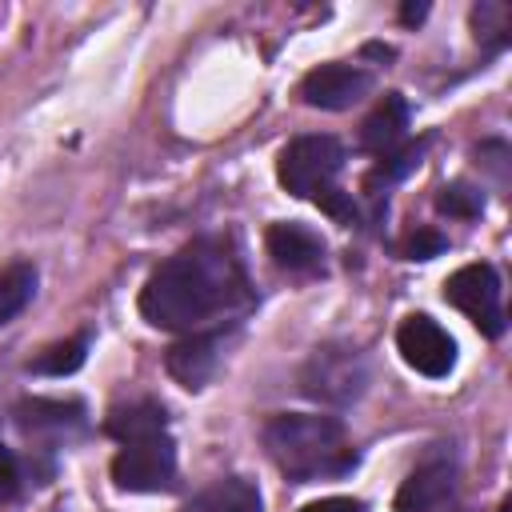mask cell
<instances>
[{
    "instance_id": "cell-1",
    "label": "cell",
    "mask_w": 512,
    "mask_h": 512,
    "mask_svg": "<svg viewBox=\"0 0 512 512\" xmlns=\"http://www.w3.org/2000/svg\"><path fill=\"white\" fill-rule=\"evenodd\" d=\"M252 304L248 268L228 236H200L168 256L140 288V316L164 332H212Z\"/></svg>"
},
{
    "instance_id": "cell-2",
    "label": "cell",
    "mask_w": 512,
    "mask_h": 512,
    "mask_svg": "<svg viewBox=\"0 0 512 512\" xmlns=\"http://www.w3.org/2000/svg\"><path fill=\"white\" fill-rule=\"evenodd\" d=\"M104 432L120 440L112 456V480L120 492H168L176 488V440L168 432V412L156 400L116 404Z\"/></svg>"
},
{
    "instance_id": "cell-3",
    "label": "cell",
    "mask_w": 512,
    "mask_h": 512,
    "mask_svg": "<svg viewBox=\"0 0 512 512\" xmlns=\"http://www.w3.org/2000/svg\"><path fill=\"white\" fill-rule=\"evenodd\" d=\"M260 440H264L268 460L292 484L348 476L360 460L344 424L336 416H320V412H280L264 424Z\"/></svg>"
},
{
    "instance_id": "cell-4",
    "label": "cell",
    "mask_w": 512,
    "mask_h": 512,
    "mask_svg": "<svg viewBox=\"0 0 512 512\" xmlns=\"http://www.w3.org/2000/svg\"><path fill=\"white\" fill-rule=\"evenodd\" d=\"M364 388H368V364L364 352L352 344H320L300 368V392L332 408L356 404Z\"/></svg>"
},
{
    "instance_id": "cell-5",
    "label": "cell",
    "mask_w": 512,
    "mask_h": 512,
    "mask_svg": "<svg viewBox=\"0 0 512 512\" xmlns=\"http://www.w3.org/2000/svg\"><path fill=\"white\" fill-rule=\"evenodd\" d=\"M340 168H344V144L336 136L312 132V136H296L280 152L276 180L284 184V192H292L300 200H316L328 188H336Z\"/></svg>"
},
{
    "instance_id": "cell-6",
    "label": "cell",
    "mask_w": 512,
    "mask_h": 512,
    "mask_svg": "<svg viewBox=\"0 0 512 512\" xmlns=\"http://www.w3.org/2000/svg\"><path fill=\"white\" fill-rule=\"evenodd\" d=\"M444 300L452 308H460L484 336H504L508 320H504V300H500V276L492 264H464L444 280Z\"/></svg>"
},
{
    "instance_id": "cell-7",
    "label": "cell",
    "mask_w": 512,
    "mask_h": 512,
    "mask_svg": "<svg viewBox=\"0 0 512 512\" xmlns=\"http://www.w3.org/2000/svg\"><path fill=\"white\" fill-rule=\"evenodd\" d=\"M396 348H400L404 364L428 380H444L456 368V340L424 312L404 316V324L396 328Z\"/></svg>"
},
{
    "instance_id": "cell-8",
    "label": "cell",
    "mask_w": 512,
    "mask_h": 512,
    "mask_svg": "<svg viewBox=\"0 0 512 512\" xmlns=\"http://www.w3.org/2000/svg\"><path fill=\"white\" fill-rule=\"evenodd\" d=\"M456 488V452L448 444H436L400 484L396 512H436Z\"/></svg>"
},
{
    "instance_id": "cell-9",
    "label": "cell",
    "mask_w": 512,
    "mask_h": 512,
    "mask_svg": "<svg viewBox=\"0 0 512 512\" xmlns=\"http://www.w3.org/2000/svg\"><path fill=\"white\" fill-rule=\"evenodd\" d=\"M300 100L308 108H324V112H344L352 104H360L372 92V72H364L360 64H320L300 80Z\"/></svg>"
},
{
    "instance_id": "cell-10",
    "label": "cell",
    "mask_w": 512,
    "mask_h": 512,
    "mask_svg": "<svg viewBox=\"0 0 512 512\" xmlns=\"http://www.w3.org/2000/svg\"><path fill=\"white\" fill-rule=\"evenodd\" d=\"M264 248L272 256L276 268L284 272H320L324 268V240L320 232H312L308 224H296V220H280L264 232Z\"/></svg>"
},
{
    "instance_id": "cell-11",
    "label": "cell",
    "mask_w": 512,
    "mask_h": 512,
    "mask_svg": "<svg viewBox=\"0 0 512 512\" xmlns=\"http://www.w3.org/2000/svg\"><path fill=\"white\" fill-rule=\"evenodd\" d=\"M164 368L176 384H184L192 392L204 388L220 368V332H192V336L176 340L164 356Z\"/></svg>"
},
{
    "instance_id": "cell-12",
    "label": "cell",
    "mask_w": 512,
    "mask_h": 512,
    "mask_svg": "<svg viewBox=\"0 0 512 512\" xmlns=\"http://www.w3.org/2000/svg\"><path fill=\"white\" fill-rule=\"evenodd\" d=\"M16 424L28 436H44V440H72L84 428V404L80 400H44L32 396L16 408Z\"/></svg>"
},
{
    "instance_id": "cell-13",
    "label": "cell",
    "mask_w": 512,
    "mask_h": 512,
    "mask_svg": "<svg viewBox=\"0 0 512 512\" xmlns=\"http://www.w3.org/2000/svg\"><path fill=\"white\" fill-rule=\"evenodd\" d=\"M408 132V100L400 92H388L360 124V148L364 152H376V156H388L400 148Z\"/></svg>"
},
{
    "instance_id": "cell-14",
    "label": "cell",
    "mask_w": 512,
    "mask_h": 512,
    "mask_svg": "<svg viewBox=\"0 0 512 512\" xmlns=\"http://www.w3.org/2000/svg\"><path fill=\"white\" fill-rule=\"evenodd\" d=\"M180 512H264V500L248 476H220L200 488Z\"/></svg>"
},
{
    "instance_id": "cell-15",
    "label": "cell",
    "mask_w": 512,
    "mask_h": 512,
    "mask_svg": "<svg viewBox=\"0 0 512 512\" xmlns=\"http://www.w3.org/2000/svg\"><path fill=\"white\" fill-rule=\"evenodd\" d=\"M424 148H428V140H420V144H404V148H396V152L380 156V164L368 172L364 192H368V200L376 204V216H380V208H384V200H388V188H392L396 180H404V176H408V172L420 164Z\"/></svg>"
},
{
    "instance_id": "cell-16",
    "label": "cell",
    "mask_w": 512,
    "mask_h": 512,
    "mask_svg": "<svg viewBox=\"0 0 512 512\" xmlns=\"http://www.w3.org/2000/svg\"><path fill=\"white\" fill-rule=\"evenodd\" d=\"M32 296H36V268L24 264V260L8 264L0 272V328L12 324L32 304Z\"/></svg>"
},
{
    "instance_id": "cell-17",
    "label": "cell",
    "mask_w": 512,
    "mask_h": 512,
    "mask_svg": "<svg viewBox=\"0 0 512 512\" xmlns=\"http://www.w3.org/2000/svg\"><path fill=\"white\" fill-rule=\"evenodd\" d=\"M84 356H88V332L44 348L36 360H28V372H36V376H72L84 364Z\"/></svg>"
},
{
    "instance_id": "cell-18",
    "label": "cell",
    "mask_w": 512,
    "mask_h": 512,
    "mask_svg": "<svg viewBox=\"0 0 512 512\" xmlns=\"http://www.w3.org/2000/svg\"><path fill=\"white\" fill-rule=\"evenodd\" d=\"M472 24H476V36L488 40L492 52L508 44V8L504 4H476L472 8Z\"/></svg>"
},
{
    "instance_id": "cell-19",
    "label": "cell",
    "mask_w": 512,
    "mask_h": 512,
    "mask_svg": "<svg viewBox=\"0 0 512 512\" xmlns=\"http://www.w3.org/2000/svg\"><path fill=\"white\" fill-rule=\"evenodd\" d=\"M436 208H440L444 216H460V220H472V216H480V208H484V196H480L476 188H468V184H448V188H440V196H436Z\"/></svg>"
},
{
    "instance_id": "cell-20",
    "label": "cell",
    "mask_w": 512,
    "mask_h": 512,
    "mask_svg": "<svg viewBox=\"0 0 512 512\" xmlns=\"http://www.w3.org/2000/svg\"><path fill=\"white\" fill-rule=\"evenodd\" d=\"M316 204L336 220V224H356V204H352V192H344V188H328L324 196H316Z\"/></svg>"
},
{
    "instance_id": "cell-21",
    "label": "cell",
    "mask_w": 512,
    "mask_h": 512,
    "mask_svg": "<svg viewBox=\"0 0 512 512\" xmlns=\"http://www.w3.org/2000/svg\"><path fill=\"white\" fill-rule=\"evenodd\" d=\"M448 248V240L440 236V232H432V228H420V232H412L408 236V244H404V256L408 260H432V256H440Z\"/></svg>"
},
{
    "instance_id": "cell-22",
    "label": "cell",
    "mask_w": 512,
    "mask_h": 512,
    "mask_svg": "<svg viewBox=\"0 0 512 512\" xmlns=\"http://www.w3.org/2000/svg\"><path fill=\"white\" fill-rule=\"evenodd\" d=\"M16 492H20V460H16V452L0 440V504L16 500Z\"/></svg>"
},
{
    "instance_id": "cell-23",
    "label": "cell",
    "mask_w": 512,
    "mask_h": 512,
    "mask_svg": "<svg viewBox=\"0 0 512 512\" xmlns=\"http://www.w3.org/2000/svg\"><path fill=\"white\" fill-rule=\"evenodd\" d=\"M300 512H364V500H356V496H324V500L304 504Z\"/></svg>"
},
{
    "instance_id": "cell-24",
    "label": "cell",
    "mask_w": 512,
    "mask_h": 512,
    "mask_svg": "<svg viewBox=\"0 0 512 512\" xmlns=\"http://www.w3.org/2000/svg\"><path fill=\"white\" fill-rule=\"evenodd\" d=\"M424 16H428V4H404V8H400V20H404V24H420Z\"/></svg>"
},
{
    "instance_id": "cell-25",
    "label": "cell",
    "mask_w": 512,
    "mask_h": 512,
    "mask_svg": "<svg viewBox=\"0 0 512 512\" xmlns=\"http://www.w3.org/2000/svg\"><path fill=\"white\" fill-rule=\"evenodd\" d=\"M496 512H512V500H500V508Z\"/></svg>"
}]
</instances>
